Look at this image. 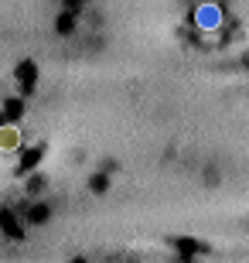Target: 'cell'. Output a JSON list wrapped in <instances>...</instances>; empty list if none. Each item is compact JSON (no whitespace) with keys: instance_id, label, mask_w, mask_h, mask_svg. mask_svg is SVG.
<instances>
[{"instance_id":"obj_2","label":"cell","mask_w":249,"mask_h":263,"mask_svg":"<svg viewBox=\"0 0 249 263\" xmlns=\"http://www.w3.org/2000/svg\"><path fill=\"white\" fill-rule=\"evenodd\" d=\"M198 21H201V28H215V24H219V10L215 7H201Z\"/></svg>"},{"instance_id":"obj_1","label":"cell","mask_w":249,"mask_h":263,"mask_svg":"<svg viewBox=\"0 0 249 263\" xmlns=\"http://www.w3.org/2000/svg\"><path fill=\"white\" fill-rule=\"evenodd\" d=\"M17 144H21V130L14 127V123L0 127V151H14Z\"/></svg>"}]
</instances>
